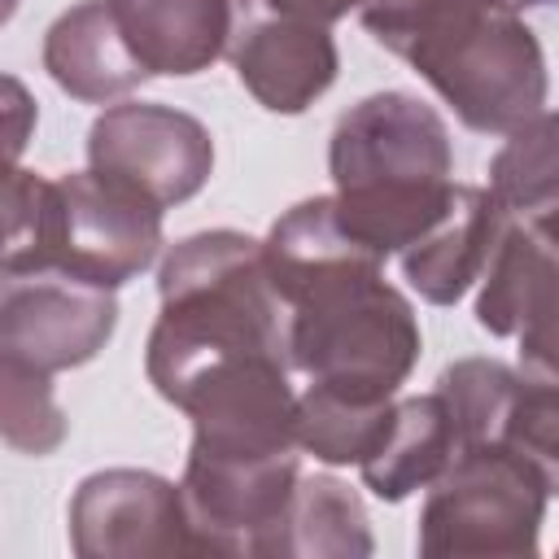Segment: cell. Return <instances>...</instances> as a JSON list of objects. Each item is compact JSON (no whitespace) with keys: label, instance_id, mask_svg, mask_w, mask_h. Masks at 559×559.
<instances>
[{"label":"cell","instance_id":"1","mask_svg":"<svg viewBox=\"0 0 559 559\" xmlns=\"http://www.w3.org/2000/svg\"><path fill=\"white\" fill-rule=\"evenodd\" d=\"M271 284L288 310V358L310 384L354 402H393L419 362L411 301L384 284V258L358 245L332 197L293 205L262 240Z\"/></svg>","mask_w":559,"mask_h":559},{"label":"cell","instance_id":"2","mask_svg":"<svg viewBox=\"0 0 559 559\" xmlns=\"http://www.w3.org/2000/svg\"><path fill=\"white\" fill-rule=\"evenodd\" d=\"M157 297L162 314L148 332L144 371L170 406L218 367L288 358V310L262 240L245 231L218 227L179 240L157 271Z\"/></svg>","mask_w":559,"mask_h":559},{"label":"cell","instance_id":"3","mask_svg":"<svg viewBox=\"0 0 559 559\" xmlns=\"http://www.w3.org/2000/svg\"><path fill=\"white\" fill-rule=\"evenodd\" d=\"M362 26L472 131H515L546 105L542 44L502 0H367Z\"/></svg>","mask_w":559,"mask_h":559},{"label":"cell","instance_id":"4","mask_svg":"<svg viewBox=\"0 0 559 559\" xmlns=\"http://www.w3.org/2000/svg\"><path fill=\"white\" fill-rule=\"evenodd\" d=\"M328 170L341 227L376 258L406 253L445 214L454 192L450 131L411 92H376L341 114Z\"/></svg>","mask_w":559,"mask_h":559},{"label":"cell","instance_id":"5","mask_svg":"<svg viewBox=\"0 0 559 559\" xmlns=\"http://www.w3.org/2000/svg\"><path fill=\"white\" fill-rule=\"evenodd\" d=\"M162 205L87 170L44 179L9 166L4 175V275L61 271L100 288H122L162 249Z\"/></svg>","mask_w":559,"mask_h":559},{"label":"cell","instance_id":"6","mask_svg":"<svg viewBox=\"0 0 559 559\" xmlns=\"http://www.w3.org/2000/svg\"><path fill=\"white\" fill-rule=\"evenodd\" d=\"M546 480L502 441L467 445L428 485L419 511V555L432 559H524L537 555Z\"/></svg>","mask_w":559,"mask_h":559},{"label":"cell","instance_id":"7","mask_svg":"<svg viewBox=\"0 0 559 559\" xmlns=\"http://www.w3.org/2000/svg\"><path fill=\"white\" fill-rule=\"evenodd\" d=\"M87 166L144 201L170 210L192 201L214 170L210 131L170 105L122 100L109 105L87 131Z\"/></svg>","mask_w":559,"mask_h":559},{"label":"cell","instance_id":"8","mask_svg":"<svg viewBox=\"0 0 559 559\" xmlns=\"http://www.w3.org/2000/svg\"><path fill=\"white\" fill-rule=\"evenodd\" d=\"M114 328V288L61 271L4 275L0 284V362L57 376L92 362Z\"/></svg>","mask_w":559,"mask_h":559},{"label":"cell","instance_id":"9","mask_svg":"<svg viewBox=\"0 0 559 559\" xmlns=\"http://www.w3.org/2000/svg\"><path fill=\"white\" fill-rule=\"evenodd\" d=\"M70 550L79 559L201 555L183 485L140 467H105L79 480L70 498Z\"/></svg>","mask_w":559,"mask_h":559},{"label":"cell","instance_id":"10","mask_svg":"<svg viewBox=\"0 0 559 559\" xmlns=\"http://www.w3.org/2000/svg\"><path fill=\"white\" fill-rule=\"evenodd\" d=\"M297 450L284 454H210L188 450L183 502L201 555H253L297 489Z\"/></svg>","mask_w":559,"mask_h":559},{"label":"cell","instance_id":"11","mask_svg":"<svg viewBox=\"0 0 559 559\" xmlns=\"http://www.w3.org/2000/svg\"><path fill=\"white\" fill-rule=\"evenodd\" d=\"M476 323L489 336H515L524 371L559 376V249L528 218L502 231L480 280Z\"/></svg>","mask_w":559,"mask_h":559},{"label":"cell","instance_id":"12","mask_svg":"<svg viewBox=\"0 0 559 559\" xmlns=\"http://www.w3.org/2000/svg\"><path fill=\"white\" fill-rule=\"evenodd\" d=\"M507 227L511 210H502L489 188L454 183L445 214L402 253L406 284L432 306H454L476 280H485Z\"/></svg>","mask_w":559,"mask_h":559},{"label":"cell","instance_id":"13","mask_svg":"<svg viewBox=\"0 0 559 559\" xmlns=\"http://www.w3.org/2000/svg\"><path fill=\"white\" fill-rule=\"evenodd\" d=\"M231 61H236L245 92L271 114L310 109L341 70L336 39L328 35V26L280 17V13L249 22L236 35Z\"/></svg>","mask_w":559,"mask_h":559},{"label":"cell","instance_id":"14","mask_svg":"<svg viewBox=\"0 0 559 559\" xmlns=\"http://www.w3.org/2000/svg\"><path fill=\"white\" fill-rule=\"evenodd\" d=\"M44 70L61 92L87 105H109L135 92L148 70L131 52L109 0H83L66 9L44 35Z\"/></svg>","mask_w":559,"mask_h":559},{"label":"cell","instance_id":"15","mask_svg":"<svg viewBox=\"0 0 559 559\" xmlns=\"http://www.w3.org/2000/svg\"><path fill=\"white\" fill-rule=\"evenodd\" d=\"M148 74H201L231 39V0H109Z\"/></svg>","mask_w":559,"mask_h":559},{"label":"cell","instance_id":"16","mask_svg":"<svg viewBox=\"0 0 559 559\" xmlns=\"http://www.w3.org/2000/svg\"><path fill=\"white\" fill-rule=\"evenodd\" d=\"M376 550L362 498L336 476H301L284 515L258 542L253 559H367Z\"/></svg>","mask_w":559,"mask_h":559},{"label":"cell","instance_id":"17","mask_svg":"<svg viewBox=\"0 0 559 559\" xmlns=\"http://www.w3.org/2000/svg\"><path fill=\"white\" fill-rule=\"evenodd\" d=\"M454 454H459L454 415L445 397L432 389V393L393 402L389 432L358 472H362V485L380 502H402L415 489H428L454 463Z\"/></svg>","mask_w":559,"mask_h":559},{"label":"cell","instance_id":"18","mask_svg":"<svg viewBox=\"0 0 559 559\" xmlns=\"http://www.w3.org/2000/svg\"><path fill=\"white\" fill-rule=\"evenodd\" d=\"M393 419V402H354L323 384H310L297 397V445L332 467H362Z\"/></svg>","mask_w":559,"mask_h":559},{"label":"cell","instance_id":"19","mask_svg":"<svg viewBox=\"0 0 559 559\" xmlns=\"http://www.w3.org/2000/svg\"><path fill=\"white\" fill-rule=\"evenodd\" d=\"M489 192L511 214H537L559 201V109H537L489 162Z\"/></svg>","mask_w":559,"mask_h":559},{"label":"cell","instance_id":"20","mask_svg":"<svg viewBox=\"0 0 559 559\" xmlns=\"http://www.w3.org/2000/svg\"><path fill=\"white\" fill-rule=\"evenodd\" d=\"M515 384H520V371H511L498 358H459L441 371L437 393L445 397V406L454 415L459 450L493 445L502 437V419H507Z\"/></svg>","mask_w":559,"mask_h":559},{"label":"cell","instance_id":"21","mask_svg":"<svg viewBox=\"0 0 559 559\" xmlns=\"http://www.w3.org/2000/svg\"><path fill=\"white\" fill-rule=\"evenodd\" d=\"M498 441L515 450L550 493H559V376H520Z\"/></svg>","mask_w":559,"mask_h":559},{"label":"cell","instance_id":"22","mask_svg":"<svg viewBox=\"0 0 559 559\" xmlns=\"http://www.w3.org/2000/svg\"><path fill=\"white\" fill-rule=\"evenodd\" d=\"M0 428L22 454H52L66 441V415L52 402V376L0 362Z\"/></svg>","mask_w":559,"mask_h":559},{"label":"cell","instance_id":"23","mask_svg":"<svg viewBox=\"0 0 559 559\" xmlns=\"http://www.w3.org/2000/svg\"><path fill=\"white\" fill-rule=\"evenodd\" d=\"M271 13L280 17H297V22H314V26H332L341 22L349 9H362L367 0H262Z\"/></svg>","mask_w":559,"mask_h":559},{"label":"cell","instance_id":"24","mask_svg":"<svg viewBox=\"0 0 559 559\" xmlns=\"http://www.w3.org/2000/svg\"><path fill=\"white\" fill-rule=\"evenodd\" d=\"M528 223H533V231H537L542 240H550V245L559 249V201H555V205H546V210H537Z\"/></svg>","mask_w":559,"mask_h":559},{"label":"cell","instance_id":"25","mask_svg":"<svg viewBox=\"0 0 559 559\" xmlns=\"http://www.w3.org/2000/svg\"><path fill=\"white\" fill-rule=\"evenodd\" d=\"M502 4H511L520 13V9H537V4H555V0H502Z\"/></svg>","mask_w":559,"mask_h":559}]
</instances>
